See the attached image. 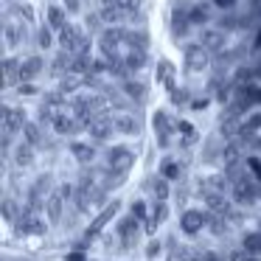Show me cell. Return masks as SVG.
<instances>
[{
  "label": "cell",
  "mask_w": 261,
  "mask_h": 261,
  "mask_svg": "<svg viewBox=\"0 0 261 261\" xmlns=\"http://www.w3.org/2000/svg\"><path fill=\"white\" fill-rule=\"evenodd\" d=\"M208 48L202 45V42H191V45H186V68L191 70V73H202L205 68H208L211 57H208Z\"/></svg>",
  "instance_id": "6da1fadb"
},
{
  "label": "cell",
  "mask_w": 261,
  "mask_h": 261,
  "mask_svg": "<svg viewBox=\"0 0 261 261\" xmlns=\"http://www.w3.org/2000/svg\"><path fill=\"white\" fill-rule=\"evenodd\" d=\"M132 163H135V154H132L126 146H115V149L107 152V166L115 171V174H126V171L132 169Z\"/></svg>",
  "instance_id": "7a4b0ae2"
},
{
  "label": "cell",
  "mask_w": 261,
  "mask_h": 261,
  "mask_svg": "<svg viewBox=\"0 0 261 261\" xmlns=\"http://www.w3.org/2000/svg\"><path fill=\"white\" fill-rule=\"evenodd\" d=\"M51 126H54L57 135H76V132L87 129V121L79 118V115L70 118V115H65V113H57V115H54V121H51Z\"/></svg>",
  "instance_id": "3957f363"
},
{
  "label": "cell",
  "mask_w": 261,
  "mask_h": 261,
  "mask_svg": "<svg viewBox=\"0 0 261 261\" xmlns=\"http://www.w3.org/2000/svg\"><path fill=\"white\" fill-rule=\"evenodd\" d=\"M87 132H90V138H93V141H98V143L107 141V138L115 132L113 118H107V115H98V113H96L90 121H87Z\"/></svg>",
  "instance_id": "277c9868"
},
{
  "label": "cell",
  "mask_w": 261,
  "mask_h": 261,
  "mask_svg": "<svg viewBox=\"0 0 261 261\" xmlns=\"http://www.w3.org/2000/svg\"><path fill=\"white\" fill-rule=\"evenodd\" d=\"M208 216L211 214H205V211H186V214L180 216V227H182V233H188V236H194V233H199L205 225H208Z\"/></svg>",
  "instance_id": "5b68a950"
},
{
  "label": "cell",
  "mask_w": 261,
  "mask_h": 261,
  "mask_svg": "<svg viewBox=\"0 0 261 261\" xmlns=\"http://www.w3.org/2000/svg\"><path fill=\"white\" fill-rule=\"evenodd\" d=\"M152 124H154V132H158V143L160 146H169V138H171V132L177 129V124H171V115L169 113H154V118H152Z\"/></svg>",
  "instance_id": "8992f818"
},
{
  "label": "cell",
  "mask_w": 261,
  "mask_h": 261,
  "mask_svg": "<svg viewBox=\"0 0 261 261\" xmlns=\"http://www.w3.org/2000/svg\"><path fill=\"white\" fill-rule=\"evenodd\" d=\"M113 126H115V132H121V135H138V132H141L138 118L132 113H124V110H121L118 115H113Z\"/></svg>",
  "instance_id": "52a82bcc"
},
{
  "label": "cell",
  "mask_w": 261,
  "mask_h": 261,
  "mask_svg": "<svg viewBox=\"0 0 261 261\" xmlns=\"http://www.w3.org/2000/svg\"><path fill=\"white\" fill-rule=\"evenodd\" d=\"M199 42H202L211 54H219L222 48H225V29H202Z\"/></svg>",
  "instance_id": "ba28073f"
},
{
  "label": "cell",
  "mask_w": 261,
  "mask_h": 261,
  "mask_svg": "<svg viewBox=\"0 0 261 261\" xmlns=\"http://www.w3.org/2000/svg\"><path fill=\"white\" fill-rule=\"evenodd\" d=\"M25 124H29V118H25L23 110H12L9 104L3 107V129H9V132H23Z\"/></svg>",
  "instance_id": "9c48e42d"
},
{
  "label": "cell",
  "mask_w": 261,
  "mask_h": 261,
  "mask_svg": "<svg viewBox=\"0 0 261 261\" xmlns=\"http://www.w3.org/2000/svg\"><path fill=\"white\" fill-rule=\"evenodd\" d=\"M42 68H45L42 57H25L23 62H20V82H31V79H37V76L42 73Z\"/></svg>",
  "instance_id": "30bf717a"
},
{
  "label": "cell",
  "mask_w": 261,
  "mask_h": 261,
  "mask_svg": "<svg viewBox=\"0 0 261 261\" xmlns=\"http://www.w3.org/2000/svg\"><path fill=\"white\" fill-rule=\"evenodd\" d=\"M3 40H6V48H9V51H14L20 42H25V25L6 23V25H3Z\"/></svg>",
  "instance_id": "8fae6325"
},
{
  "label": "cell",
  "mask_w": 261,
  "mask_h": 261,
  "mask_svg": "<svg viewBox=\"0 0 261 261\" xmlns=\"http://www.w3.org/2000/svg\"><path fill=\"white\" fill-rule=\"evenodd\" d=\"M118 208H121V202H118V199H113V205H107V208H104L101 214L96 216V222L90 225V230H87V236H90V239H93V236H98V233H101V227L107 225L110 219H113V216H115V211H118Z\"/></svg>",
  "instance_id": "7c38bea8"
},
{
  "label": "cell",
  "mask_w": 261,
  "mask_h": 261,
  "mask_svg": "<svg viewBox=\"0 0 261 261\" xmlns=\"http://www.w3.org/2000/svg\"><path fill=\"white\" fill-rule=\"evenodd\" d=\"M17 227H20V233H34V236L45 233V222L37 219V214H29V211H23V216H20Z\"/></svg>",
  "instance_id": "4fadbf2b"
},
{
  "label": "cell",
  "mask_w": 261,
  "mask_h": 261,
  "mask_svg": "<svg viewBox=\"0 0 261 261\" xmlns=\"http://www.w3.org/2000/svg\"><path fill=\"white\" fill-rule=\"evenodd\" d=\"M79 40H82V31L76 29V25H70V23L65 25L62 31H59V45H62L65 51H70V54L76 51V45H79Z\"/></svg>",
  "instance_id": "5bb4252c"
},
{
  "label": "cell",
  "mask_w": 261,
  "mask_h": 261,
  "mask_svg": "<svg viewBox=\"0 0 261 261\" xmlns=\"http://www.w3.org/2000/svg\"><path fill=\"white\" fill-rule=\"evenodd\" d=\"M138 222H141V219H138V216L132 214L129 219H124V222L118 225V236H121V242H124L126 247H129V244L138 239Z\"/></svg>",
  "instance_id": "9a60e30c"
},
{
  "label": "cell",
  "mask_w": 261,
  "mask_h": 261,
  "mask_svg": "<svg viewBox=\"0 0 261 261\" xmlns=\"http://www.w3.org/2000/svg\"><path fill=\"white\" fill-rule=\"evenodd\" d=\"M34 149L37 146H31V143H20L17 149H14V166L17 169H29V166H34Z\"/></svg>",
  "instance_id": "2e32d148"
},
{
  "label": "cell",
  "mask_w": 261,
  "mask_h": 261,
  "mask_svg": "<svg viewBox=\"0 0 261 261\" xmlns=\"http://www.w3.org/2000/svg\"><path fill=\"white\" fill-rule=\"evenodd\" d=\"M62 211H65V197L59 191L51 194V197H48V202H45L48 219H51V222H62Z\"/></svg>",
  "instance_id": "e0dca14e"
},
{
  "label": "cell",
  "mask_w": 261,
  "mask_h": 261,
  "mask_svg": "<svg viewBox=\"0 0 261 261\" xmlns=\"http://www.w3.org/2000/svg\"><path fill=\"white\" fill-rule=\"evenodd\" d=\"M20 62H23V59H17V57H6V59H3V70H6L3 79H6V87H12V85H17V82H20Z\"/></svg>",
  "instance_id": "ac0fdd59"
},
{
  "label": "cell",
  "mask_w": 261,
  "mask_h": 261,
  "mask_svg": "<svg viewBox=\"0 0 261 261\" xmlns=\"http://www.w3.org/2000/svg\"><path fill=\"white\" fill-rule=\"evenodd\" d=\"M124 62H126V68H129V70L146 68V48H129L126 57H124Z\"/></svg>",
  "instance_id": "d6986e66"
},
{
  "label": "cell",
  "mask_w": 261,
  "mask_h": 261,
  "mask_svg": "<svg viewBox=\"0 0 261 261\" xmlns=\"http://www.w3.org/2000/svg\"><path fill=\"white\" fill-rule=\"evenodd\" d=\"M70 152H73V158L79 160V163H93V158H96V149H93L90 143H82V141L70 143Z\"/></svg>",
  "instance_id": "ffe728a7"
},
{
  "label": "cell",
  "mask_w": 261,
  "mask_h": 261,
  "mask_svg": "<svg viewBox=\"0 0 261 261\" xmlns=\"http://www.w3.org/2000/svg\"><path fill=\"white\" fill-rule=\"evenodd\" d=\"M188 17H191V23L197 25H205L211 20V3H191V12H188Z\"/></svg>",
  "instance_id": "44dd1931"
},
{
  "label": "cell",
  "mask_w": 261,
  "mask_h": 261,
  "mask_svg": "<svg viewBox=\"0 0 261 261\" xmlns=\"http://www.w3.org/2000/svg\"><path fill=\"white\" fill-rule=\"evenodd\" d=\"M158 79L163 82L169 90H174V65H171L169 59H160L158 62Z\"/></svg>",
  "instance_id": "7402d4cb"
},
{
  "label": "cell",
  "mask_w": 261,
  "mask_h": 261,
  "mask_svg": "<svg viewBox=\"0 0 261 261\" xmlns=\"http://www.w3.org/2000/svg\"><path fill=\"white\" fill-rule=\"evenodd\" d=\"M20 135H23V138H25V143H31V146H45V138H42L40 126L31 124V121L23 126V132H20Z\"/></svg>",
  "instance_id": "603a6c76"
},
{
  "label": "cell",
  "mask_w": 261,
  "mask_h": 261,
  "mask_svg": "<svg viewBox=\"0 0 261 261\" xmlns=\"http://www.w3.org/2000/svg\"><path fill=\"white\" fill-rule=\"evenodd\" d=\"M124 42L129 48H149V37L143 31H132V29H124Z\"/></svg>",
  "instance_id": "cb8c5ba5"
},
{
  "label": "cell",
  "mask_w": 261,
  "mask_h": 261,
  "mask_svg": "<svg viewBox=\"0 0 261 261\" xmlns=\"http://www.w3.org/2000/svg\"><path fill=\"white\" fill-rule=\"evenodd\" d=\"M45 17H48V25H51L54 31H62L65 25H68V20H65V12H62L59 6H48Z\"/></svg>",
  "instance_id": "d4e9b609"
},
{
  "label": "cell",
  "mask_w": 261,
  "mask_h": 261,
  "mask_svg": "<svg viewBox=\"0 0 261 261\" xmlns=\"http://www.w3.org/2000/svg\"><path fill=\"white\" fill-rule=\"evenodd\" d=\"M258 132H261V113H253L247 121H242L239 138H250V135H258Z\"/></svg>",
  "instance_id": "484cf974"
},
{
  "label": "cell",
  "mask_w": 261,
  "mask_h": 261,
  "mask_svg": "<svg viewBox=\"0 0 261 261\" xmlns=\"http://www.w3.org/2000/svg\"><path fill=\"white\" fill-rule=\"evenodd\" d=\"M124 93L132 101H143V98H146V87H143L141 82H132V79H124Z\"/></svg>",
  "instance_id": "4316f807"
},
{
  "label": "cell",
  "mask_w": 261,
  "mask_h": 261,
  "mask_svg": "<svg viewBox=\"0 0 261 261\" xmlns=\"http://www.w3.org/2000/svg\"><path fill=\"white\" fill-rule=\"evenodd\" d=\"M242 247H247L253 255H261V230H250V233H244Z\"/></svg>",
  "instance_id": "83f0119b"
},
{
  "label": "cell",
  "mask_w": 261,
  "mask_h": 261,
  "mask_svg": "<svg viewBox=\"0 0 261 261\" xmlns=\"http://www.w3.org/2000/svg\"><path fill=\"white\" fill-rule=\"evenodd\" d=\"M160 174L169 177V180H180V163L174 158H163L160 160Z\"/></svg>",
  "instance_id": "f1b7e54d"
},
{
  "label": "cell",
  "mask_w": 261,
  "mask_h": 261,
  "mask_svg": "<svg viewBox=\"0 0 261 261\" xmlns=\"http://www.w3.org/2000/svg\"><path fill=\"white\" fill-rule=\"evenodd\" d=\"M222 160L225 163H239L242 160V146H239V141H230L222 146Z\"/></svg>",
  "instance_id": "f546056e"
},
{
  "label": "cell",
  "mask_w": 261,
  "mask_h": 261,
  "mask_svg": "<svg viewBox=\"0 0 261 261\" xmlns=\"http://www.w3.org/2000/svg\"><path fill=\"white\" fill-rule=\"evenodd\" d=\"M177 132H182V146H194V143H197V132H194V126L188 124V121H180V124H177Z\"/></svg>",
  "instance_id": "4dcf8cb0"
},
{
  "label": "cell",
  "mask_w": 261,
  "mask_h": 261,
  "mask_svg": "<svg viewBox=\"0 0 261 261\" xmlns=\"http://www.w3.org/2000/svg\"><path fill=\"white\" fill-rule=\"evenodd\" d=\"M152 191H154V197H158V199H166V197H169V177L160 174L158 180H152Z\"/></svg>",
  "instance_id": "1f68e13d"
},
{
  "label": "cell",
  "mask_w": 261,
  "mask_h": 261,
  "mask_svg": "<svg viewBox=\"0 0 261 261\" xmlns=\"http://www.w3.org/2000/svg\"><path fill=\"white\" fill-rule=\"evenodd\" d=\"M227 258H230V261H261V255H253L247 247H242V250H230Z\"/></svg>",
  "instance_id": "d6a6232c"
},
{
  "label": "cell",
  "mask_w": 261,
  "mask_h": 261,
  "mask_svg": "<svg viewBox=\"0 0 261 261\" xmlns=\"http://www.w3.org/2000/svg\"><path fill=\"white\" fill-rule=\"evenodd\" d=\"M166 216H169V205H166V199H160V202L154 205V211H152V225L166 222Z\"/></svg>",
  "instance_id": "836d02e7"
},
{
  "label": "cell",
  "mask_w": 261,
  "mask_h": 261,
  "mask_svg": "<svg viewBox=\"0 0 261 261\" xmlns=\"http://www.w3.org/2000/svg\"><path fill=\"white\" fill-rule=\"evenodd\" d=\"M51 25H42L40 29V34H37V42H40V48L42 51H48V48H51V42H54V37H51Z\"/></svg>",
  "instance_id": "e575fe53"
},
{
  "label": "cell",
  "mask_w": 261,
  "mask_h": 261,
  "mask_svg": "<svg viewBox=\"0 0 261 261\" xmlns=\"http://www.w3.org/2000/svg\"><path fill=\"white\" fill-rule=\"evenodd\" d=\"M247 171H250V174H253L255 180L261 182V160L255 158V154H247Z\"/></svg>",
  "instance_id": "d590c367"
},
{
  "label": "cell",
  "mask_w": 261,
  "mask_h": 261,
  "mask_svg": "<svg viewBox=\"0 0 261 261\" xmlns=\"http://www.w3.org/2000/svg\"><path fill=\"white\" fill-rule=\"evenodd\" d=\"M45 104H48V107H54V110L62 107V104H65L62 90H51V93H45Z\"/></svg>",
  "instance_id": "8d00e7d4"
},
{
  "label": "cell",
  "mask_w": 261,
  "mask_h": 261,
  "mask_svg": "<svg viewBox=\"0 0 261 261\" xmlns=\"http://www.w3.org/2000/svg\"><path fill=\"white\" fill-rule=\"evenodd\" d=\"M14 12H17L25 23H34V9H31V3H17V9H14Z\"/></svg>",
  "instance_id": "74e56055"
},
{
  "label": "cell",
  "mask_w": 261,
  "mask_h": 261,
  "mask_svg": "<svg viewBox=\"0 0 261 261\" xmlns=\"http://www.w3.org/2000/svg\"><path fill=\"white\" fill-rule=\"evenodd\" d=\"M14 208H17V202L12 197L3 199V216H6V222H14Z\"/></svg>",
  "instance_id": "f35d334b"
},
{
  "label": "cell",
  "mask_w": 261,
  "mask_h": 261,
  "mask_svg": "<svg viewBox=\"0 0 261 261\" xmlns=\"http://www.w3.org/2000/svg\"><path fill=\"white\" fill-rule=\"evenodd\" d=\"M101 25H104V17H101V12H98V14H87V29H90V31H98Z\"/></svg>",
  "instance_id": "ab89813d"
},
{
  "label": "cell",
  "mask_w": 261,
  "mask_h": 261,
  "mask_svg": "<svg viewBox=\"0 0 261 261\" xmlns=\"http://www.w3.org/2000/svg\"><path fill=\"white\" fill-rule=\"evenodd\" d=\"M236 25H242V20L230 17V14H227V17H222V20H219V29H225V31H233V29H236Z\"/></svg>",
  "instance_id": "60d3db41"
},
{
  "label": "cell",
  "mask_w": 261,
  "mask_h": 261,
  "mask_svg": "<svg viewBox=\"0 0 261 261\" xmlns=\"http://www.w3.org/2000/svg\"><path fill=\"white\" fill-rule=\"evenodd\" d=\"M132 214H135L138 219H146V205H143L141 199H138V202H132Z\"/></svg>",
  "instance_id": "b9f144b4"
},
{
  "label": "cell",
  "mask_w": 261,
  "mask_h": 261,
  "mask_svg": "<svg viewBox=\"0 0 261 261\" xmlns=\"http://www.w3.org/2000/svg\"><path fill=\"white\" fill-rule=\"evenodd\" d=\"M214 6H219V9H225V12H230L233 6H236V0H211Z\"/></svg>",
  "instance_id": "7bdbcfd3"
},
{
  "label": "cell",
  "mask_w": 261,
  "mask_h": 261,
  "mask_svg": "<svg viewBox=\"0 0 261 261\" xmlns=\"http://www.w3.org/2000/svg\"><path fill=\"white\" fill-rule=\"evenodd\" d=\"M186 96H188L186 90H171V101H174V104H182V101H186Z\"/></svg>",
  "instance_id": "ee69618b"
},
{
  "label": "cell",
  "mask_w": 261,
  "mask_h": 261,
  "mask_svg": "<svg viewBox=\"0 0 261 261\" xmlns=\"http://www.w3.org/2000/svg\"><path fill=\"white\" fill-rule=\"evenodd\" d=\"M199 261H219L216 253H199Z\"/></svg>",
  "instance_id": "f6af8a7d"
},
{
  "label": "cell",
  "mask_w": 261,
  "mask_h": 261,
  "mask_svg": "<svg viewBox=\"0 0 261 261\" xmlns=\"http://www.w3.org/2000/svg\"><path fill=\"white\" fill-rule=\"evenodd\" d=\"M65 6H68V12H79V0H65Z\"/></svg>",
  "instance_id": "bcb514c9"
},
{
  "label": "cell",
  "mask_w": 261,
  "mask_h": 261,
  "mask_svg": "<svg viewBox=\"0 0 261 261\" xmlns=\"http://www.w3.org/2000/svg\"><path fill=\"white\" fill-rule=\"evenodd\" d=\"M253 48H261V25H258V31H255V40H253Z\"/></svg>",
  "instance_id": "7dc6e473"
},
{
  "label": "cell",
  "mask_w": 261,
  "mask_h": 261,
  "mask_svg": "<svg viewBox=\"0 0 261 261\" xmlns=\"http://www.w3.org/2000/svg\"><path fill=\"white\" fill-rule=\"evenodd\" d=\"M250 3H261V0H250Z\"/></svg>",
  "instance_id": "c3c4849f"
}]
</instances>
